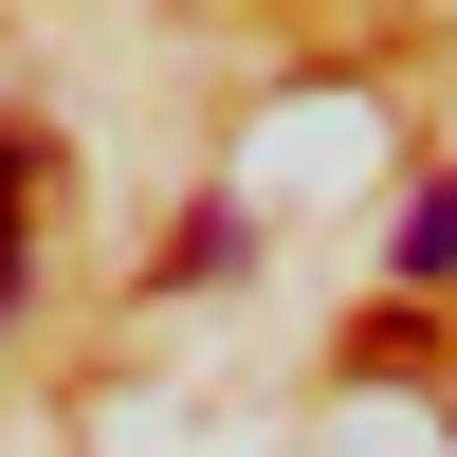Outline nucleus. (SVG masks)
<instances>
[{"label":"nucleus","mask_w":457,"mask_h":457,"mask_svg":"<svg viewBox=\"0 0 457 457\" xmlns=\"http://www.w3.org/2000/svg\"><path fill=\"white\" fill-rule=\"evenodd\" d=\"M403 275H457V165L421 183V202H403Z\"/></svg>","instance_id":"obj_1"},{"label":"nucleus","mask_w":457,"mask_h":457,"mask_svg":"<svg viewBox=\"0 0 457 457\" xmlns=\"http://www.w3.org/2000/svg\"><path fill=\"white\" fill-rule=\"evenodd\" d=\"M0 312H19V220H0Z\"/></svg>","instance_id":"obj_2"}]
</instances>
